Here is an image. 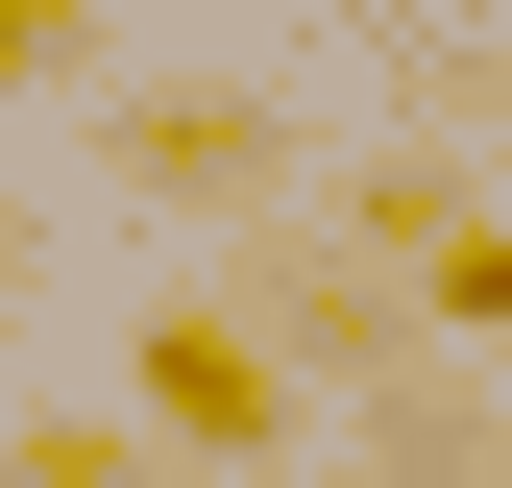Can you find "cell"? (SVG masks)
Wrapping results in <instances>:
<instances>
[{
    "label": "cell",
    "instance_id": "4",
    "mask_svg": "<svg viewBox=\"0 0 512 488\" xmlns=\"http://www.w3.org/2000/svg\"><path fill=\"white\" fill-rule=\"evenodd\" d=\"M366 488H488V415L464 391H391V415H366Z\"/></svg>",
    "mask_w": 512,
    "mask_h": 488
},
{
    "label": "cell",
    "instance_id": "1",
    "mask_svg": "<svg viewBox=\"0 0 512 488\" xmlns=\"http://www.w3.org/2000/svg\"><path fill=\"white\" fill-rule=\"evenodd\" d=\"M147 415H171L196 464H269V440H293V342H269V318H147Z\"/></svg>",
    "mask_w": 512,
    "mask_h": 488
},
{
    "label": "cell",
    "instance_id": "5",
    "mask_svg": "<svg viewBox=\"0 0 512 488\" xmlns=\"http://www.w3.org/2000/svg\"><path fill=\"white\" fill-rule=\"evenodd\" d=\"M0 488H147L122 415H0Z\"/></svg>",
    "mask_w": 512,
    "mask_h": 488
},
{
    "label": "cell",
    "instance_id": "2",
    "mask_svg": "<svg viewBox=\"0 0 512 488\" xmlns=\"http://www.w3.org/2000/svg\"><path fill=\"white\" fill-rule=\"evenodd\" d=\"M293 122L269 98H122V196H269Z\"/></svg>",
    "mask_w": 512,
    "mask_h": 488
},
{
    "label": "cell",
    "instance_id": "3",
    "mask_svg": "<svg viewBox=\"0 0 512 488\" xmlns=\"http://www.w3.org/2000/svg\"><path fill=\"white\" fill-rule=\"evenodd\" d=\"M317 220H342L366 269H439V244H464L488 196H464V171H415V147H366V171H342V196H317Z\"/></svg>",
    "mask_w": 512,
    "mask_h": 488
},
{
    "label": "cell",
    "instance_id": "6",
    "mask_svg": "<svg viewBox=\"0 0 512 488\" xmlns=\"http://www.w3.org/2000/svg\"><path fill=\"white\" fill-rule=\"evenodd\" d=\"M122 49V0H0V98H49V74H98Z\"/></svg>",
    "mask_w": 512,
    "mask_h": 488
},
{
    "label": "cell",
    "instance_id": "7",
    "mask_svg": "<svg viewBox=\"0 0 512 488\" xmlns=\"http://www.w3.org/2000/svg\"><path fill=\"white\" fill-rule=\"evenodd\" d=\"M415 293H439V318H464V342H512V220H464V244H439Z\"/></svg>",
    "mask_w": 512,
    "mask_h": 488
}]
</instances>
